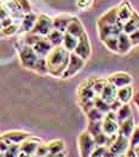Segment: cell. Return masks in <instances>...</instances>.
<instances>
[{
    "label": "cell",
    "mask_w": 139,
    "mask_h": 157,
    "mask_svg": "<svg viewBox=\"0 0 139 157\" xmlns=\"http://www.w3.org/2000/svg\"><path fill=\"white\" fill-rule=\"evenodd\" d=\"M134 150H136V152H137V154H139V145L137 147H134Z\"/></svg>",
    "instance_id": "obj_49"
},
{
    "label": "cell",
    "mask_w": 139,
    "mask_h": 157,
    "mask_svg": "<svg viewBox=\"0 0 139 157\" xmlns=\"http://www.w3.org/2000/svg\"><path fill=\"white\" fill-rule=\"evenodd\" d=\"M136 30H139V14L136 11H133L132 17H131L127 21L124 23L122 32H125L126 35H131V33L134 32Z\"/></svg>",
    "instance_id": "obj_22"
},
{
    "label": "cell",
    "mask_w": 139,
    "mask_h": 157,
    "mask_svg": "<svg viewBox=\"0 0 139 157\" xmlns=\"http://www.w3.org/2000/svg\"><path fill=\"white\" fill-rule=\"evenodd\" d=\"M94 106L96 108H99L100 111L103 112V113H107L108 111H111L109 104H107L105 100H102L101 97H99V95H96V97L94 98Z\"/></svg>",
    "instance_id": "obj_34"
},
{
    "label": "cell",
    "mask_w": 139,
    "mask_h": 157,
    "mask_svg": "<svg viewBox=\"0 0 139 157\" xmlns=\"http://www.w3.org/2000/svg\"><path fill=\"white\" fill-rule=\"evenodd\" d=\"M107 147H101V145H96L94 149V151L92 152L90 157H105L106 152H107Z\"/></svg>",
    "instance_id": "obj_40"
},
{
    "label": "cell",
    "mask_w": 139,
    "mask_h": 157,
    "mask_svg": "<svg viewBox=\"0 0 139 157\" xmlns=\"http://www.w3.org/2000/svg\"><path fill=\"white\" fill-rule=\"evenodd\" d=\"M33 71L37 73L38 75H47V74H49L48 73V67H47V61H45L44 57H39L38 59Z\"/></svg>",
    "instance_id": "obj_32"
},
{
    "label": "cell",
    "mask_w": 139,
    "mask_h": 157,
    "mask_svg": "<svg viewBox=\"0 0 139 157\" xmlns=\"http://www.w3.org/2000/svg\"><path fill=\"white\" fill-rule=\"evenodd\" d=\"M130 147V139L120 133H117L114 139L112 140V143L107 147V152L105 157H115L118 155L126 154V151Z\"/></svg>",
    "instance_id": "obj_3"
},
{
    "label": "cell",
    "mask_w": 139,
    "mask_h": 157,
    "mask_svg": "<svg viewBox=\"0 0 139 157\" xmlns=\"http://www.w3.org/2000/svg\"><path fill=\"white\" fill-rule=\"evenodd\" d=\"M0 4H1V2H0Z\"/></svg>",
    "instance_id": "obj_55"
},
{
    "label": "cell",
    "mask_w": 139,
    "mask_h": 157,
    "mask_svg": "<svg viewBox=\"0 0 139 157\" xmlns=\"http://www.w3.org/2000/svg\"><path fill=\"white\" fill-rule=\"evenodd\" d=\"M133 45L131 43L130 36L125 32H121L118 36V54L120 55H126L132 50Z\"/></svg>",
    "instance_id": "obj_16"
},
{
    "label": "cell",
    "mask_w": 139,
    "mask_h": 157,
    "mask_svg": "<svg viewBox=\"0 0 139 157\" xmlns=\"http://www.w3.org/2000/svg\"><path fill=\"white\" fill-rule=\"evenodd\" d=\"M102 43L107 49L118 54V37H108L107 39L102 40Z\"/></svg>",
    "instance_id": "obj_35"
},
{
    "label": "cell",
    "mask_w": 139,
    "mask_h": 157,
    "mask_svg": "<svg viewBox=\"0 0 139 157\" xmlns=\"http://www.w3.org/2000/svg\"><path fill=\"white\" fill-rule=\"evenodd\" d=\"M66 32H68V33H70V35H73V36H75V37L79 38L80 36L85 32V28H83L82 23H81L77 18L73 17V19H71V21L69 23V25H68Z\"/></svg>",
    "instance_id": "obj_23"
},
{
    "label": "cell",
    "mask_w": 139,
    "mask_h": 157,
    "mask_svg": "<svg viewBox=\"0 0 139 157\" xmlns=\"http://www.w3.org/2000/svg\"><path fill=\"white\" fill-rule=\"evenodd\" d=\"M119 131V123L114 111H108L102 118V132L108 136H115Z\"/></svg>",
    "instance_id": "obj_6"
},
{
    "label": "cell",
    "mask_w": 139,
    "mask_h": 157,
    "mask_svg": "<svg viewBox=\"0 0 139 157\" xmlns=\"http://www.w3.org/2000/svg\"><path fill=\"white\" fill-rule=\"evenodd\" d=\"M85 59H81L80 56H77L75 52H70V57H69V63H68V67L67 70L63 75L62 78H73L75 75H77L80 71L82 70V68L85 67Z\"/></svg>",
    "instance_id": "obj_7"
},
{
    "label": "cell",
    "mask_w": 139,
    "mask_h": 157,
    "mask_svg": "<svg viewBox=\"0 0 139 157\" xmlns=\"http://www.w3.org/2000/svg\"><path fill=\"white\" fill-rule=\"evenodd\" d=\"M77 42H79V38L70 35L68 32H64L63 33V43H62V47L66 50H68L69 52H74V50L77 45Z\"/></svg>",
    "instance_id": "obj_24"
},
{
    "label": "cell",
    "mask_w": 139,
    "mask_h": 157,
    "mask_svg": "<svg viewBox=\"0 0 139 157\" xmlns=\"http://www.w3.org/2000/svg\"><path fill=\"white\" fill-rule=\"evenodd\" d=\"M36 20H37V14L33 13L32 11L29 13H25L24 14V18L21 20V23L19 24V30H18V33H28L31 32V30L33 29L35 24H36Z\"/></svg>",
    "instance_id": "obj_14"
},
{
    "label": "cell",
    "mask_w": 139,
    "mask_h": 157,
    "mask_svg": "<svg viewBox=\"0 0 139 157\" xmlns=\"http://www.w3.org/2000/svg\"><path fill=\"white\" fill-rule=\"evenodd\" d=\"M18 30H19V24L13 23V24H11L9 26L4 28V29L1 30V32H2L4 37H12L16 33H18Z\"/></svg>",
    "instance_id": "obj_36"
},
{
    "label": "cell",
    "mask_w": 139,
    "mask_h": 157,
    "mask_svg": "<svg viewBox=\"0 0 139 157\" xmlns=\"http://www.w3.org/2000/svg\"><path fill=\"white\" fill-rule=\"evenodd\" d=\"M126 157H138L137 155V152H136V150L133 149V147H129V150L126 151Z\"/></svg>",
    "instance_id": "obj_47"
},
{
    "label": "cell",
    "mask_w": 139,
    "mask_h": 157,
    "mask_svg": "<svg viewBox=\"0 0 139 157\" xmlns=\"http://www.w3.org/2000/svg\"><path fill=\"white\" fill-rule=\"evenodd\" d=\"M109 83H112L114 87L117 88H121V87H125V86H130L132 85L133 82V78L132 75L129 73H125V71H118V73H114L112 74L111 76L107 78Z\"/></svg>",
    "instance_id": "obj_10"
},
{
    "label": "cell",
    "mask_w": 139,
    "mask_h": 157,
    "mask_svg": "<svg viewBox=\"0 0 139 157\" xmlns=\"http://www.w3.org/2000/svg\"><path fill=\"white\" fill-rule=\"evenodd\" d=\"M14 21H13V19L11 18V17H7V18H5V19L1 20V24H2V29L4 28H6V26H9V25H11V24H13Z\"/></svg>",
    "instance_id": "obj_45"
},
{
    "label": "cell",
    "mask_w": 139,
    "mask_h": 157,
    "mask_svg": "<svg viewBox=\"0 0 139 157\" xmlns=\"http://www.w3.org/2000/svg\"><path fill=\"white\" fill-rule=\"evenodd\" d=\"M139 145V125L137 126L136 125V128L133 130V132H132V135L130 136V147H137Z\"/></svg>",
    "instance_id": "obj_37"
},
{
    "label": "cell",
    "mask_w": 139,
    "mask_h": 157,
    "mask_svg": "<svg viewBox=\"0 0 139 157\" xmlns=\"http://www.w3.org/2000/svg\"><path fill=\"white\" fill-rule=\"evenodd\" d=\"M0 157H4V154H2L1 151H0Z\"/></svg>",
    "instance_id": "obj_54"
},
{
    "label": "cell",
    "mask_w": 139,
    "mask_h": 157,
    "mask_svg": "<svg viewBox=\"0 0 139 157\" xmlns=\"http://www.w3.org/2000/svg\"><path fill=\"white\" fill-rule=\"evenodd\" d=\"M16 49L18 51V56H19L20 63L24 68L33 70L36 67V63L39 59V56L35 52V50L32 49V47L24 44L21 40H18L16 44Z\"/></svg>",
    "instance_id": "obj_2"
},
{
    "label": "cell",
    "mask_w": 139,
    "mask_h": 157,
    "mask_svg": "<svg viewBox=\"0 0 139 157\" xmlns=\"http://www.w3.org/2000/svg\"><path fill=\"white\" fill-rule=\"evenodd\" d=\"M117 89L118 88L114 87L112 83L107 82V85L105 86V88L101 92V94H100L99 97H101L102 100H105L107 104L111 105V104L117 99Z\"/></svg>",
    "instance_id": "obj_21"
},
{
    "label": "cell",
    "mask_w": 139,
    "mask_h": 157,
    "mask_svg": "<svg viewBox=\"0 0 139 157\" xmlns=\"http://www.w3.org/2000/svg\"><path fill=\"white\" fill-rule=\"evenodd\" d=\"M52 29H54V26H52V19L50 18L49 16H47L44 13H40V14L37 16L36 24H35L33 29L31 30V32L35 33V35L42 36V37H47L48 33Z\"/></svg>",
    "instance_id": "obj_5"
},
{
    "label": "cell",
    "mask_w": 139,
    "mask_h": 157,
    "mask_svg": "<svg viewBox=\"0 0 139 157\" xmlns=\"http://www.w3.org/2000/svg\"><path fill=\"white\" fill-rule=\"evenodd\" d=\"M77 145L81 157H90L92 152L96 147V143L94 140V137L86 130L81 132L77 137Z\"/></svg>",
    "instance_id": "obj_4"
},
{
    "label": "cell",
    "mask_w": 139,
    "mask_h": 157,
    "mask_svg": "<svg viewBox=\"0 0 139 157\" xmlns=\"http://www.w3.org/2000/svg\"><path fill=\"white\" fill-rule=\"evenodd\" d=\"M130 36V39H131V43L133 47H137L139 45V30H136L134 32H132Z\"/></svg>",
    "instance_id": "obj_43"
},
{
    "label": "cell",
    "mask_w": 139,
    "mask_h": 157,
    "mask_svg": "<svg viewBox=\"0 0 139 157\" xmlns=\"http://www.w3.org/2000/svg\"><path fill=\"white\" fill-rule=\"evenodd\" d=\"M47 38L51 43V45L55 48V47H61L62 43H63V32H61L58 30L52 29L48 33Z\"/></svg>",
    "instance_id": "obj_26"
},
{
    "label": "cell",
    "mask_w": 139,
    "mask_h": 157,
    "mask_svg": "<svg viewBox=\"0 0 139 157\" xmlns=\"http://www.w3.org/2000/svg\"><path fill=\"white\" fill-rule=\"evenodd\" d=\"M20 151L19 144H11L9 149L4 152V157H18Z\"/></svg>",
    "instance_id": "obj_38"
},
{
    "label": "cell",
    "mask_w": 139,
    "mask_h": 157,
    "mask_svg": "<svg viewBox=\"0 0 139 157\" xmlns=\"http://www.w3.org/2000/svg\"><path fill=\"white\" fill-rule=\"evenodd\" d=\"M32 49L35 50V52L39 56V57H47L49 55V52L54 49V47L51 45L48 38L47 37H40L33 45H32Z\"/></svg>",
    "instance_id": "obj_13"
},
{
    "label": "cell",
    "mask_w": 139,
    "mask_h": 157,
    "mask_svg": "<svg viewBox=\"0 0 139 157\" xmlns=\"http://www.w3.org/2000/svg\"><path fill=\"white\" fill-rule=\"evenodd\" d=\"M77 97H79L80 104L90 101L96 97L93 88V78H87L80 83L79 89H77Z\"/></svg>",
    "instance_id": "obj_8"
},
{
    "label": "cell",
    "mask_w": 139,
    "mask_h": 157,
    "mask_svg": "<svg viewBox=\"0 0 139 157\" xmlns=\"http://www.w3.org/2000/svg\"><path fill=\"white\" fill-rule=\"evenodd\" d=\"M134 128H136L134 118H133V116H132V117H130L129 119L124 120L122 123H120L118 133H120V135H122V136H125V137H127L130 139V136L132 135V132H133Z\"/></svg>",
    "instance_id": "obj_20"
},
{
    "label": "cell",
    "mask_w": 139,
    "mask_h": 157,
    "mask_svg": "<svg viewBox=\"0 0 139 157\" xmlns=\"http://www.w3.org/2000/svg\"><path fill=\"white\" fill-rule=\"evenodd\" d=\"M74 52L77 56H80L81 59H85V61H87L90 57L92 47H90L89 38H88V35H87L86 31L79 37V42H77V45H76V48L74 50Z\"/></svg>",
    "instance_id": "obj_9"
},
{
    "label": "cell",
    "mask_w": 139,
    "mask_h": 157,
    "mask_svg": "<svg viewBox=\"0 0 139 157\" xmlns=\"http://www.w3.org/2000/svg\"><path fill=\"white\" fill-rule=\"evenodd\" d=\"M132 100H133V102L136 104V106L138 107L139 109V90L138 92H136L134 94H133V98H132Z\"/></svg>",
    "instance_id": "obj_48"
},
{
    "label": "cell",
    "mask_w": 139,
    "mask_h": 157,
    "mask_svg": "<svg viewBox=\"0 0 139 157\" xmlns=\"http://www.w3.org/2000/svg\"><path fill=\"white\" fill-rule=\"evenodd\" d=\"M45 157H67V150L61 151V152H56V154H48Z\"/></svg>",
    "instance_id": "obj_46"
},
{
    "label": "cell",
    "mask_w": 139,
    "mask_h": 157,
    "mask_svg": "<svg viewBox=\"0 0 139 157\" xmlns=\"http://www.w3.org/2000/svg\"><path fill=\"white\" fill-rule=\"evenodd\" d=\"M115 116H117V120L118 123H122L124 120L129 119L130 117H132V108L129 104H122L117 111H115Z\"/></svg>",
    "instance_id": "obj_25"
},
{
    "label": "cell",
    "mask_w": 139,
    "mask_h": 157,
    "mask_svg": "<svg viewBox=\"0 0 139 157\" xmlns=\"http://www.w3.org/2000/svg\"><path fill=\"white\" fill-rule=\"evenodd\" d=\"M2 30V24H1V20H0V31Z\"/></svg>",
    "instance_id": "obj_52"
},
{
    "label": "cell",
    "mask_w": 139,
    "mask_h": 157,
    "mask_svg": "<svg viewBox=\"0 0 139 157\" xmlns=\"http://www.w3.org/2000/svg\"><path fill=\"white\" fill-rule=\"evenodd\" d=\"M115 157H126V155H125V154H122V155H118V156H115Z\"/></svg>",
    "instance_id": "obj_50"
},
{
    "label": "cell",
    "mask_w": 139,
    "mask_h": 157,
    "mask_svg": "<svg viewBox=\"0 0 139 157\" xmlns=\"http://www.w3.org/2000/svg\"><path fill=\"white\" fill-rule=\"evenodd\" d=\"M0 38H4V35H2V32L0 31Z\"/></svg>",
    "instance_id": "obj_51"
},
{
    "label": "cell",
    "mask_w": 139,
    "mask_h": 157,
    "mask_svg": "<svg viewBox=\"0 0 139 157\" xmlns=\"http://www.w3.org/2000/svg\"><path fill=\"white\" fill-rule=\"evenodd\" d=\"M49 154V150H48V143H40L39 147H37L36 152H35V156L36 157H45Z\"/></svg>",
    "instance_id": "obj_39"
},
{
    "label": "cell",
    "mask_w": 139,
    "mask_h": 157,
    "mask_svg": "<svg viewBox=\"0 0 139 157\" xmlns=\"http://www.w3.org/2000/svg\"><path fill=\"white\" fill-rule=\"evenodd\" d=\"M4 5H5V7L9 11V13L11 14H14V13H20V12H23L21 11V7H20L19 2L17 1V0H9V1H6V2H2Z\"/></svg>",
    "instance_id": "obj_31"
},
{
    "label": "cell",
    "mask_w": 139,
    "mask_h": 157,
    "mask_svg": "<svg viewBox=\"0 0 139 157\" xmlns=\"http://www.w3.org/2000/svg\"><path fill=\"white\" fill-rule=\"evenodd\" d=\"M18 2H19L20 7H21V11L24 12V13H29L31 12V5H30V1L29 0H17Z\"/></svg>",
    "instance_id": "obj_42"
},
{
    "label": "cell",
    "mask_w": 139,
    "mask_h": 157,
    "mask_svg": "<svg viewBox=\"0 0 139 157\" xmlns=\"http://www.w3.org/2000/svg\"><path fill=\"white\" fill-rule=\"evenodd\" d=\"M48 150H49V154H56V152L67 150V147L62 139H54L48 143Z\"/></svg>",
    "instance_id": "obj_27"
},
{
    "label": "cell",
    "mask_w": 139,
    "mask_h": 157,
    "mask_svg": "<svg viewBox=\"0 0 139 157\" xmlns=\"http://www.w3.org/2000/svg\"><path fill=\"white\" fill-rule=\"evenodd\" d=\"M6 1H9V0H0V2H6Z\"/></svg>",
    "instance_id": "obj_53"
},
{
    "label": "cell",
    "mask_w": 139,
    "mask_h": 157,
    "mask_svg": "<svg viewBox=\"0 0 139 157\" xmlns=\"http://www.w3.org/2000/svg\"><path fill=\"white\" fill-rule=\"evenodd\" d=\"M117 20H118V7H113L100 17L98 23H96V26L114 25Z\"/></svg>",
    "instance_id": "obj_15"
},
{
    "label": "cell",
    "mask_w": 139,
    "mask_h": 157,
    "mask_svg": "<svg viewBox=\"0 0 139 157\" xmlns=\"http://www.w3.org/2000/svg\"><path fill=\"white\" fill-rule=\"evenodd\" d=\"M87 131L93 137L99 135L100 132H102V120H100V121H88Z\"/></svg>",
    "instance_id": "obj_30"
},
{
    "label": "cell",
    "mask_w": 139,
    "mask_h": 157,
    "mask_svg": "<svg viewBox=\"0 0 139 157\" xmlns=\"http://www.w3.org/2000/svg\"><path fill=\"white\" fill-rule=\"evenodd\" d=\"M85 114L88 119V121H100V120H102V118L105 116V113L101 112L99 108H96L95 106L89 108Z\"/></svg>",
    "instance_id": "obj_28"
},
{
    "label": "cell",
    "mask_w": 139,
    "mask_h": 157,
    "mask_svg": "<svg viewBox=\"0 0 139 157\" xmlns=\"http://www.w3.org/2000/svg\"><path fill=\"white\" fill-rule=\"evenodd\" d=\"M115 136H108L105 132H100L99 135H96L94 137V140L96 143V145H101V147H109V144L112 143V140L114 139Z\"/></svg>",
    "instance_id": "obj_29"
},
{
    "label": "cell",
    "mask_w": 139,
    "mask_h": 157,
    "mask_svg": "<svg viewBox=\"0 0 139 157\" xmlns=\"http://www.w3.org/2000/svg\"><path fill=\"white\" fill-rule=\"evenodd\" d=\"M76 5L80 10H88L93 5V0H77Z\"/></svg>",
    "instance_id": "obj_41"
},
{
    "label": "cell",
    "mask_w": 139,
    "mask_h": 157,
    "mask_svg": "<svg viewBox=\"0 0 139 157\" xmlns=\"http://www.w3.org/2000/svg\"><path fill=\"white\" fill-rule=\"evenodd\" d=\"M7 17H10V13H9L7 9L5 7V5L1 2V4H0V20L5 19V18H7Z\"/></svg>",
    "instance_id": "obj_44"
},
{
    "label": "cell",
    "mask_w": 139,
    "mask_h": 157,
    "mask_svg": "<svg viewBox=\"0 0 139 157\" xmlns=\"http://www.w3.org/2000/svg\"><path fill=\"white\" fill-rule=\"evenodd\" d=\"M40 143H43L40 138L30 136L28 139H25L23 143L19 144L20 152H23V154H25V155H29V156L36 157L35 156V152H36L37 147H39Z\"/></svg>",
    "instance_id": "obj_12"
},
{
    "label": "cell",
    "mask_w": 139,
    "mask_h": 157,
    "mask_svg": "<svg viewBox=\"0 0 139 157\" xmlns=\"http://www.w3.org/2000/svg\"><path fill=\"white\" fill-rule=\"evenodd\" d=\"M133 94H134V92H133V87L131 85L117 89V99L121 104H129L130 100H132L133 98Z\"/></svg>",
    "instance_id": "obj_19"
},
{
    "label": "cell",
    "mask_w": 139,
    "mask_h": 157,
    "mask_svg": "<svg viewBox=\"0 0 139 157\" xmlns=\"http://www.w3.org/2000/svg\"><path fill=\"white\" fill-rule=\"evenodd\" d=\"M69 57L70 52L64 49L62 45L55 47L45 57L49 75L54 78H63L69 63Z\"/></svg>",
    "instance_id": "obj_1"
},
{
    "label": "cell",
    "mask_w": 139,
    "mask_h": 157,
    "mask_svg": "<svg viewBox=\"0 0 139 157\" xmlns=\"http://www.w3.org/2000/svg\"><path fill=\"white\" fill-rule=\"evenodd\" d=\"M73 19V16H69V14H60L57 17H55L52 19V26L54 29L58 30L61 32H66L67 31V28L69 25V23Z\"/></svg>",
    "instance_id": "obj_17"
},
{
    "label": "cell",
    "mask_w": 139,
    "mask_h": 157,
    "mask_svg": "<svg viewBox=\"0 0 139 157\" xmlns=\"http://www.w3.org/2000/svg\"><path fill=\"white\" fill-rule=\"evenodd\" d=\"M0 136H1V138H4L9 144H20L25 139L30 137L31 133L25 132V131H20V130H13V131H7V132H5Z\"/></svg>",
    "instance_id": "obj_11"
},
{
    "label": "cell",
    "mask_w": 139,
    "mask_h": 157,
    "mask_svg": "<svg viewBox=\"0 0 139 157\" xmlns=\"http://www.w3.org/2000/svg\"><path fill=\"white\" fill-rule=\"evenodd\" d=\"M133 11L134 10L132 9V6H131V4L129 1H126V0L122 1L120 4V6H118V19L121 20L122 23L127 21L132 17Z\"/></svg>",
    "instance_id": "obj_18"
},
{
    "label": "cell",
    "mask_w": 139,
    "mask_h": 157,
    "mask_svg": "<svg viewBox=\"0 0 139 157\" xmlns=\"http://www.w3.org/2000/svg\"><path fill=\"white\" fill-rule=\"evenodd\" d=\"M108 80L107 78H93V88L95 92V95H100L101 92L103 90L105 86L107 85Z\"/></svg>",
    "instance_id": "obj_33"
}]
</instances>
